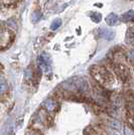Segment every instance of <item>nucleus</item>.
<instances>
[{
  "label": "nucleus",
  "instance_id": "obj_1",
  "mask_svg": "<svg viewBox=\"0 0 134 135\" xmlns=\"http://www.w3.org/2000/svg\"><path fill=\"white\" fill-rule=\"evenodd\" d=\"M96 71H92L93 76L95 77V79L100 82L101 84H103L104 86H109L114 83V77L111 75L110 72H108L106 69L104 68H95Z\"/></svg>",
  "mask_w": 134,
  "mask_h": 135
},
{
  "label": "nucleus",
  "instance_id": "obj_2",
  "mask_svg": "<svg viewBox=\"0 0 134 135\" xmlns=\"http://www.w3.org/2000/svg\"><path fill=\"white\" fill-rule=\"evenodd\" d=\"M37 62H39V66L44 71L46 75L51 73V68H50V65L49 62V59L45 56H39V59H37Z\"/></svg>",
  "mask_w": 134,
  "mask_h": 135
},
{
  "label": "nucleus",
  "instance_id": "obj_3",
  "mask_svg": "<svg viewBox=\"0 0 134 135\" xmlns=\"http://www.w3.org/2000/svg\"><path fill=\"white\" fill-rule=\"evenodd\" d=\"M42 105H44V107L45 108V110L50 113L54 112L56 109V107H58V103H56V100H54L52 98H47L46 100H45Z\"/></svg>",
  "mask_w": 134,
  "mask_h": 135
},
{
  "label": "nucleus",
  "instance_id": "obj_4",
  "mask_svg": "<svg viewBox=\"0 0 134 135\" xmlns=\"http://www.w3.org/2000/svg\"><path fill=\"white\" fill-rule=\"evenodd\" d=\"M98 33L100 35V37L102 38H105L107 40H111L114 37V32L110 30V29H107V28H100L98 30Z\"/></svg>",
  "mask_w": 134,
  "mask_h": 135
},
{
  "label": "nucleus",
  "instance_id": "obj_5",
  "mask_svg": "<svg viewBox=\"0 0 134 135\" xmlns=\"http://www.w3.org/2000/svg\"><path fill=\"white\" fill-rule=\"evenodd\" d=\"M105 20H106L107 24H109V25H117L118 22H119V17L115 14V13H110L108 16L105 18Z\"/></svg>",
  "mask_w": 134,
  "mask_h": 135
},
{
  "label": "nucleus",
  "instance_id": "obj_6",
  "mask_svg": "<svg viewBox=\"0 0 134 135\" xmlns=\"http://www.w3.org/2000/svg\"><path fill=\"white\" fill-rule=\"evenodd\" d=\"M109 126H110V128H112V129L119 130V131H121V129H122V123L120 121L116 120V119L110 120L109 121Z\"/></svg>",
  "mask_w": 134,
  "mask_h": 135
},
{
  "label": "nucleus",
  "instance_id": "obj_7",
  "mask_svg": "<svg viewBox=\"0 0 134 135\" xmlns=\"http://www.w3.org/2000/svg\"><path fill=\"white\" fill-rule=\"evenodd\" d=\"M133 17H134V10H129V11L125 12L121 18H122L123 21H129V20H131Z\"/></svg>",
  "mask_w": 134,
  "mask_h": 135
},
{
  "label": "nucleus",
  "instance_id": "obj_8",
  "mask_svg": "<svg viewBox=\"0 0 134 135\" xmlns=\"http://www.w3.org/2000/svg\"><path fill=\"white\" fill-rule=\"evenodd\" d=\"M61 25V18H56V19H55V20L51 22V24H50V29H51V30H56Z\"/></svg>",
  "mask_w": 134,
  "mask_h": 135
},
{
  "label": "nucleus",
  "instance_id": "obj_9",
  "mask_svg": "<svg viewBox=\"0 0 134 135\" xmlns=\"http://www.w3.org/2000/svg\"><path fill=\"white\" fill-rule=\"evenodd\" d=\"M91 18H92V20H93L94 22H99L102 17H101L100 13H93L92 16H91Z\"/></svg>",
  "mask_w": 134,
  "mask_h": 135
},
{
  "label": "nucleus",
  "instance_id": "obj_10",
  "mask_svg": "<svg viewBox=\"0 0 134 135\" xmlns=\"http://www.w3.org/2000/svg\"><path fill=\"white\" fill-rule=\"evenodd\" d=\"M40 17H41V15H40V13L37 11H35L32 13V17H31V19H32V21L34 22H36L39 19H40Z\"/></svg>",
  "mask_w": 134,
  "mask_h": 135
},
{
  "label": "nucleus",
  "instance_id": "obj_11",
  "mask_svg": "<svg viewBox=\"0 0 134 135\" xmlns=\"http://www.w3.org/2000/svg\"><path fill=\"white\" fill-rule=\"evenodd\" d=\"M108 132H109L110 135H122V133H121L119 130L112 129V128H109V129H108Z\"/></svg>",
  "mask_w": 134,
  "mask_h": 135
},
{
  "label": "nucleus",
  "instance_id": "obj_12",
  "mask_svg": "<svg viewBox=\"0 0 134 135\" xmlns=\"http://www.w3.org/2000/svg\"><path fill=\"white\" fill-rule=\"evenodd\" d=\"M24 77L26 80H29L31 77H32V72L30 71V68H28L27 70L25 71V74H24Z\"/></svg>",
  "mask_w": 134,
  "mask_h": 135
},
{
  "label": "nucleus",
  "instance_id": "obj_13",
  "mask_svg": "<svg viewBox=\"0 0 134 135\" xmlns=\"http://www.w3.org/2000/svg\"><path fill=\"white\" fill-rule=\"evenodd\" d=\"M6 91V84H5V81L2 79L1 80V94L3 95L4 92Z\"/></svg>",
  "mask_w": 134,
  "mask_h": 135
},
{
  "label": "nucleus",
  "instance_id": "obj_14",
  "mask_svg": "<svg viewBox=\"0 0 134 135\" xmlns=\"http://www.w3.org/2000/svg\"><path fill=\"white\" fill-rule=\"evenodd\" d=\"M128 60L129 61H131V62H134V50L132 51H130L128 52Z\"/></svg>",
  "mask_w": 134,
  "mask_h": 135
},
{
  "label": "nucleus",
  "instance_id": "obj_15",
  "mask_svg": "<svg viewBox=\"0 0 134 135\" xmlns=\"http://www.w3.org/2000/svg\"><path fill=\"white\" fill-rule=\"evenodd\" d=\"M125 135H134V132L129 127H125Z\"/></svg>",
  "mask_w": 134,
  "mask_h": 135
},
{
  "label": "nucleus",
  "instance_id": "obj_16",
  "mask_svg": "<svg viewBox=\"0 0 134 135\" xmlns=\"http://www.w3.org/2000/svg\"><path fill=\"white\" fill-rule=\"evenodd\" d=\"M130 45H133V46H134V40H130Z\"/></svg>",
  "mask_w": 134,
  "mask_h": 135
},
{
  "label": "nucleus",
  "instance_id": "obj_17",
  "mask_svg": "<svg viewBox=\"0 0 134 135\" xmlns=\"http://www.w3.org/2000/svg\"><path fill=\"white\" fill-rule=\"evenodd\" d=\"M5 0H3V2H4ZM7 1H15V0H7Z\"/></svg>",
  "mask_w": 134,
  "mask_h": 135
},
{
  "label": "nucleus",
  "instance_id": "obj_18",
  "mask_svg": "<svg viewBox=\"0 0 134 135\" xmlns=\"http://www.w3.org/2000/svg\"><path fill=\"white\" fill-rule=\"evenodd\" d=\"M30 135H34V134H30Z\"/></svg>",
  "mask_w": 134,
  "mask_h": 135
}]
</instances>
